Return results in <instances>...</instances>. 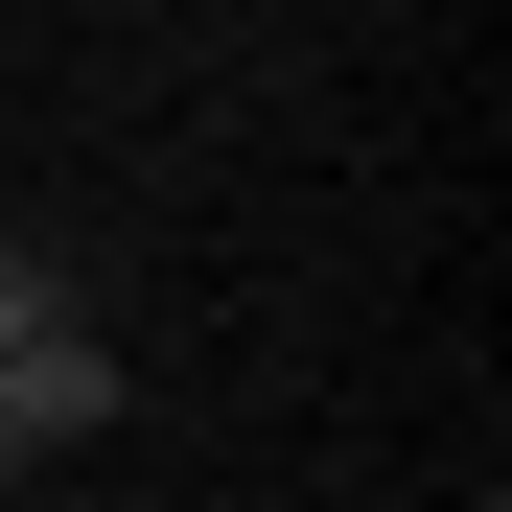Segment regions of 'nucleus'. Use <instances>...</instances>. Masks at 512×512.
Listing matches in <instances>:
<instances>
[{"label": "nucleus", "mask_w": 512, "mask_h": 512, "mask_svg": "<svg viewBox=\"0 0 512 512\" xmlns=\"http://www.w3.org/2000/svg\"><path fill=\"white\" fill-rule=\"evenodd\" d=\"M0 489H24V419H0Z\"/></svg>", "instance_id": "obj_1"}]
</instances>
